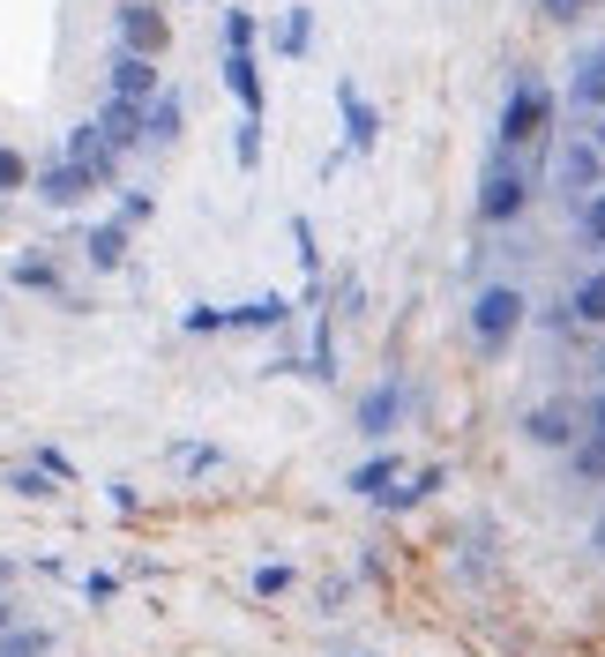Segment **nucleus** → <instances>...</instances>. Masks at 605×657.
<instances>
[{
  "instance_id": "f257e3e1",
  "label": "nucleus",
  "mask_w": 605,
  "mask_h": 657,
  "mask_svg": "<svg viewBox=\"0 0 605 657\" xmlns=\"http://www.w3.org/2000/svg\"><path fill=\"white\" fill-rule=\"evenodd\" d=\"M524 329V292L516 284H486L471 300V344L479 352H508V336Z\"/></svg>"
},
{
  "instance_id": "f03ea898",
  "label": "nucleus",
  "mask_w": 605,
  "mask_h": 657,
  "mask_svg": "<svg viewBox=\"0 0 605 657\" xmlns=\"http://www.w3.org/2000/svg\"><path fill=\"white\" fill-rule=\"evenodd\" d=\"M524 173H516V150H501L494 165H486V179H479V225H516L524 217Z\"/></svg>"
},
{
  "instance_id": "7ed1b4c3",
  "label": "nucleus",
  "mask_w": 605,
  "mask_h": 657,
  "mask_svg": "<svg viewBox=\"0 0 605 657\" xmlns=\"http://www.w3.org/2000/svg\"><path fill=\"white\" fill-rule=\"evenodd\" d=\"M98 135H105L120 157H127V150H150V105L113 98V90H105V98H98Z\"/></svg>"
},
{
  "instance_id": "20e7f679",
  "label": "nucleus",
  "mask_w": 605,
  "mask_h": 657,
  "mask_svg": "<svg viewBox=\"0 0 605 657\" xmlns=\"http://www.w3.org/2000/svg\"><path fill=\"white\" fill-rule=\"evenodd\" d=\"M546 112H554V98H546L538 82H516V98H508V112H501V150L538 143V135H546Z\"/></svg>"
},
{
  "instance_id": "39448f33",
  "label": "nucleus",
  "mask_w": 605,
  "mask_h": 657,
  "mask_svg": "<svg viewBox=\"0 0 605 657\" xmlns=\"http://www.w3.org/2000/svg\"><path fill=\"white\" fill-rule=\"evenodd\" d=\"M583 426H591V404H538V411H524V433L538 441V449H576Z\"/></svg>"
},
{
  "instance_id": "423d86ee",
  "label": "nucleus",
  "mask_w": 605,
  "mask_h": 657,
  "mask_svg": "<svg viewBox=\"0 0 605 657\" xmlns=\"http://www.w3.org/2000/svg\"><path fill=\"white\" fill-rule=\"evenodd\" d=\"M336 112H344V150H352V157H374V143H381V112L367 105V90H359L352 76L336 82Z\"/></svg>"
},
{
  "instance_id": "0eeeda50",
  "label": "nucleus",
  "mask_w": 605,
  "mask_h": 657,
  "mask_svg": "<svg viewBox=\"0 0 605 657\" xmlns=\"http://www.w3.org/2000/svg\"><path fill=\"white\" fill-rule=\"evenodd\" d=\"M105 90H113V98H135V105H150L157 98V52H113V60H105Z\"/></svg>"
},
{
  "instance_id": "6e6552de",
  "label": "nucleus",
  "mask_w": 605,
  "mask_h": 657,
  "mask_svg": "<svg viewBox=\"0 0 605 657\" xmlns=\"http://www.w3.org/2000/svg\"><path fill=\"white\" fill-rule=\"evenodd\" d=\"M120 46L127 52H165L173 46V23L157 16V0H120Z\"/></svg>"
},
{
  "instance_id": "1a4fd4ad",
  "label": "nucleus",
  "mask_w": 605,
  "mask_h": 657,
  "mask_svg": "<svg viewBox=\"0 0 605 657\" xmlns=\"http://www.w3.org/2000/svg\"><path fill=\"white\" fill-rule=\"evenodd\" d=\"M30 195H38V203H52V209H76L82 195H98V179L82 173L76 157H60L52 173H38V179H30Z\"/></svg>"
},
{
  "instance_id": "9d476101",
  "label": "nucleus",
  "mask_w": 605,
  "mask_h": 657,
  "mask_svg": "<svg viewBox=\"0 0 605 657\" xmlns=\"http://www.w3.org/2000/svg\"><path fill=\"white\" fill-rule=\"evenodd\" d=\"M68 157H76V165H82L90 179H98V187H120V150H113V143L98 135V120L68 135Z\"/></svg>"
},
{
  "instance_id": "9b49d317",
  "label": "nucleus",
  "mask_w": 605,
  "mask_h": 657,
  "mask_svg": "<svg viewBox=\"0 0 605 657\" xmlns=\"http://www.w3.org/2000/svg\"><path fill=\"white\" fill-rule=\"evenodd\" d=\"M225 90L240 98V120H270V98H262V68H254V52H225Z\"/></svg>"
},
{
  "instance_id": "f8f14e48",
  "label": "nucleus",
  "mask_w": 605,
  "mask_h": 657,
  "mask_svg": "<svg viewBox=\"0 0 605 657\" xmlns=\"http://www.w3.org/2000/svg\"><path fill=\"white\" fill-rule=\"evenodd\" d=\"M598 179H605V150L598 143H568V150H560V187H568V195H598Z\"/></svg>"
},
{
  "instance_id": "ddd939ff",
  "label": "nucleus",
  "mask_w": 605,
  "mask_h": 657,
  "mask_svg": "<svg viewBox=\"0 0 605 657\" xmlns=\"http://www.w3.org/2000/svg\"><path fill=\"white\" fill-rule=\"evenodd\" d=\"M82 254H90V269H127V217L82 225Z\"/></svg>"
},
{
  "instance_id": "4468645a",
  "label": "nucleus",
  "mask_w": 605,
  "mask_h": 657,
  "mask_svg": "<svg viewBox=\"0 0 605 657\" xmlns=\"http://www.w3.org/2000/svg\"><path fill=\"white\" fill-rule=\"evenodd\" d=\"M397 419H403V389H397V381H381L374 396L359 404V433H367V441H389V433H397Z\"/></svg>"
},
{
  "instance_id": "2eb2a0df",
  "label": "nucleus",
  "mask_w": 605,
  "mask_h": 657,
  "mask_svg": "<svg viewBox=\"0 0 605 657\" xmlns=\"http://www.w3.org/2000/svg\"><path fill=\"white\" fill-rule=\"evenodd\" d=\"M397 471H403L397 455H367V463H359V471H352V479H344V486H352L359 501H389V493H397V486H403Z\"/></svg>"
},
{
  "instance_id": "dca6fc26",
  "label": "nucleus",
  "mask_w": 605,
  "mask_h": 657,
  "mask_svg": "<svg viewBox=\"0 0 605 657\" xmlns=\"http://www.w3.org/2000/svg\"><path fill=\"white\" fill-rule=\"evenodd\" d=\"M179 127H187V105H179V90H157V98H150V150H173Z\"/></svg>"
},
{
  "instance_id": "f3484780",
  "label": "nucleus",
  "mask_w": 605,
  "mask_h": 657,
  "mask_svg": "<svg viewBox=\"0 0 605 657\" xmlns=\"http://www.w3.org/2000/svg\"><path fill=\"white\" fill-rule=\"evenodd\" d=\"M270 46H277V60H306V46H314V8H306V0L277 23V38H270Z\"/></svg>"
},
{
  "instance_id": "a211bd4d",
  "label": "nucleus",
  "mask_w": 605,
  "mask_h": 657,
  "mask_svg": "<svg viewBox=\"0 0 605 657\" xmlns=\"http://www.w3.org/2000/svg\"><path fill=\"white\" fill-rule=\"evenodd\" d=\"M568 98L583 105V112H605V52H583L576 82H568Z\"/></svg>"
},
{
  "instance_id": "6ab92c4d",
  "label": "nucleus",
  "mask_w": 605,
  "mask_h": 657,
  "mask_svg": "<svg viewBox=\"0 0 605 657\" xmlns=\"http://www.w3.org/2000/svg\"><path fill=\"white\" fill-rule=\"evenodd\" d=\"M568 322H583V329H598V322H605V269H591V277L576 284V300H568Z\"/></svg>"
},
{
  "instance_id": "aec40b11",
  "label": "nucleus",
  "mask_w": 605,
  "mask_h": 657,
  "mask_svg": "<svg viewBox=\"0 0 605 657\" xmlns=\"http://www.w3.org/2000/svg\"><path fill=\"white\" fill-rule=\"evenodd\" d=\"M16 284H23V292H60V262H52V254H23V262H16Z\"/></svg>"
},
{
  "instance_id": "412c9836",
  "label": "nucleus",
  "mask_w": 605,
  "mask_h": 657,
  "mask_svg": "<svg viewBox=\"0 0 605 657\" xmlns=\"http://www.w3.org/2000/svg\"><path fill=\"white\" fill-rule=\"evenodd\" d=\"M284 314H292V306H284L277 292H270V300H247V306H232V329H277Z\"/></svg>"
},
{
  "instance_id": "4be33fe9",
  "label": "nucleus",
  "mask_w": 605,
  "mask_h": 657,
  "mask_svg": "<svg viewBox=\"0 0 605 657\" xmlns=\"http://www.w3.org/2000/svg\"><path fill=\"white\" fill-rule=\"evenodd\" d=\"M568 471H576V479H591V486H605V433H591V441H576V449H568Z\"/></svg>"
},
{
  "instance_id": "5701e85b",
  "label": "nucleus",
  "mask_w": 605,
  "mask_h": 657,
  "mask_svg": "<svg viewBox=\"0 0 605 657\" xmlns=\"http://www.w3.org/2000/svg\"><path fill=\"white\" fill-rule=\"evenodd\" d=\"M300 374H314V381H336V344H329V322L314 329V344H306V359H300Z\"/></svg>"
},
{
  "instance_id": "b1692460",
  "label": "nucleus",
  "mask_w": 605,
  "mask_h": 657,
  "mask_svg": "<svg viewBox=\"0 0 605 657\" xmlns=\"http://www.w3.org/2000/svg\"><path fill=\"white\" fill-rule=\"evenodd\" d=\"M173 463H187L195 479H209V471L225 463V449H209V441H179V449H173Z\"/></svg>"
},
{
  "instance_id": "393cba45",
  "label": "nucleus",
  "mask_w": 605,
  "mask_h": 657,
  "mask_svg": "<svg viewBox=\"0 0 605 657\" xmlns=\"http://www.w3.org/2000/svg\"><path fill=\"white\" fill-rule=\"evenodd\" d=\"M8 486H16L23 501H46V493H52L60 479H52V471H38V463H16V471H8Z\"/></svg>"
},
{
  "instance_id": "a878e982",
  "label": "nucleus",
  "mask_w": 605,
  "mask_h": 657,
  "mask_svg": "<svg viewBox=\"0 0 605 657\" xmlns=\"http://www.w3.org/2000/svg\"><path fill=\"white\" fill-rule=\"evenodd\" d=\"M0 650H8V657H46L52 635L46 628H8V635H0Z\"/></svg>"
},
{
  "instance_id": "bb28decb",
  "label": "nucleus",
  "mask_w": 605,
  "mask_h": 657,
  "mask_svg": "<svg viewBox=\"0 0 605 657\" xmlns=\"http://www.w3.org/2000/svg\"><path fill=\"white\" fill-rule=\"evenodd\" d=\"M179 329H187V336H217V329H232V314H225V306H187Z\"/></svg>"
},
{
  "instance_id": "cd10ccee",
  "label": "nucleus",
  "mask_w": 605,
  "mask_h": 657,
  "mask_svg": "<svg viewBox=\"0 0 605 657\" xmlns=\"http://www.w3.org/2000/svg\"><path fill=\"white\" fill-rule=\"evenodd\" d=\"M576 225H583L591 247H605V195H583V203H576Z\"/></svg>"
},
{
  "instance_id": "c85d7f7f",
  "label": "nucleus",
  "mask_w": 605,
  "mask_h": 657,
  "mask_svg": "<svg viewBox=\"0 0 605 657\" xmlns=\"http://www.w3.org/2000/svg\"><path fill=\"white\" fill-rule=\"evenodd\" d=\"M292 247H300L306 277H322V247H314V225H306V217H292Z\"/></svg>"
},
{
  "instance_id": "c756f323",
  "label": "nucleus",
  "mask_w": 605,
  "mask_h": 657,
  "mask_svg": "<svg viewBox=\"0 0 605 657\" xmlns=\"http://www.w3.org/2000/svg\"><path fill=\"white\" fill-rule=\"evenodd\" d=\"M232 150H240V173H254V165H262V120H240V143H232Z\"/></svg>"
},
{
  "instance_id": "7c9ffc66",
  "label": "nucleus",
  "mask_w": 605,
  "mask_h": 657,
  "mask_svg": "<svg viewBox=\"0 0 605 657\" xmlns=\"http://www.w3.org/2000/svg\"><path fill=\"white\" fill-rule=\"evenodd\" d=\"M30 179H38V173H30L23 157H16V150H0V195H16V187H30Z\"/></svg>"
},
{
  "instance_id": "2f4dec72",
  "label": "nucleus",
  "mask_w": 605,
  "mask_h": 657,
  "mask_svg": "<svg viewBox=\"0 0 605 657\" xmlns=\"http://www.w3.org/2000/svg\"><path fill=\"white\" fill-rule=\"evenodd\" d=\"M225 52H254V16H240V8L225 16Z\"/></svg>"
},
{
  "instance_id": "473e14b6",
  "label": "nucleus",
  "mask_w": 605,
  "mask_h": 657,
  "mask_svg": "<svg viewBox=\"0 0 605 657\" xmlns=\"http://www.w3.org/2000/svg\"><path fill=\"white\" fill-rule=\"evenodd\" d=\"M254 590H262V598H277V590H292V568H284V560H270V568H254Z\"/></svg>"
},
{
  "instance_id": "72a5a7b5",
  "label": "nucleus",
  "mask_w": 605,
  "mask_h": 657,
  "mask_svg": "<svg viewBox=\"0 0 605 657\" xmlns=\"http://www.w3.org/2000/svg\"><path fill=\"white\" fill-rule=\"evenodd\" d=\"M120 217H127V225H143V217H157V195H143V187H127V195H120Z\"/></svg>"
},
{
  "instance_id": "f704fd0d",
  "label": "nucleus",
  "mask_w": 605,
  "mask_h": 657,
  "mask_svg": "<svg viewBox=\"0 0 605 657\" xmlns=\"http://www.w3.org/2000/svg\"><path fill=\"white\" fill-rule=\"evenodd\" d=\"M30 463H38V471H52V479H60V486L76 479V463H68V455H60V449H30Z\"/></svg>"
},
{
  "instance_id": "c9c22d12",
  "label": "nucleus",
  "mask_w": 605,
  "mask_h": 657,
  "mask_svg": "<svg viewBox=\"0 0 605 657\" xmlns=\"http://www.w3.org/2000/svg\"><path fill=\"white\" fill-rule=\"evenodd\" d=\"M113 590H120V582L105 576V568H90V576H82V598H90V606H105V598H113Z\"/></svg>"
},
{
  "instance_id": "e433bc0d",
  "label": "nucleus",
  "mask_w": 605,
  "mask_h": 657,
  "mask_svg": "<svg viewBox=\"0 0 605 657\" xmlns=\"http://www.w3.org/2000/svg\"><path fill=\"white\" fill-rule=\"evenodd\" d=\"M591 433H605V396H591Z\"/></svg>"
},
{
  "instance_id": "4c0bfd02",
  "label": "nucleus",
  "mask_w": 605,
  "mask_h": 657,
  "mask_svg": "<svg viewBox=\"0 0 605 657\" xmlns=\"http://www.w3.org/2000/svg\"><path fill=\"white\" fill-rule=\"evenodd\" d=\"M546 8H554V16H576V8H591V0H546Z\"/></svg>"
},
{
  "instance_id": "58836bf2",
  "label": "nucleus",
  "mask_w": 605,
  "mask_h": 657,
  "mask_svg": "<svg viewBox=\"0 0 605 657\" xmlns=\"http://www.w3.org/2000/svg\"><path fill=\"white\" fill-rule=\"evenodd\" d=\"M8 628H16V612H8V598H0V635H8Z\"/></svg>"
},
{
  "instance_id": "ea45409f",
  "label": "nucleus",
  "mask_w": 605,
  "mask_h": 657,
  "mask_svg": "<svg viewBox=\"0 0 605 657\" xmlns=\"http://www.w3.org/2000/svg\"><path fill=\"white\" fill-rule=\"evenodd\" d=\"M0 582H16V560H0Z\"/></svg>"
},
{
  "instance_id": "a19ab883",
  "label": "nucleus",
  "mask_w": 605,
  "mask_h": 657,
  "mask_svg": "<svg viewBox=\"0 0 605 657\" xmlns=\"http://www.w3.org/2000/svg\"><path fill=\"white\" fill-rule=\"evenodd\" d=\"M598 553H605V516H598Z\"/></svg>"
},
{
  "instance_id": "79ce46f5",
  "label": "nucleus",
  "mask_w": 605,
  "mask_h": 657,
  "mask_svg": "<svg viewBox=\"0 0 605 657\" xmlns=\"http://www.w3.org/2000/svg\"><path fill=\"white\" fill-rule=\"evenodd\" d=\"M598 150H605V112H598Z\"/></svg>"
},
{
  "instance_id": "37998d69",
  "label": "nucleus",
  "mask_w": 605,
  "mask_h": 657,
  "mask_svg": "<svg viewBox=\"0 0 605 657\" xmlns=\"http://www.w3.org/2000/svg\"><path fill=\"white\" fill-rule=\"evenodd\" d=\"M598 374H605V359H598Z\"/></svg>"
},
{
  "instance_id": "c03bdc74",
  "label": "nucleus",
  "mask_w": 605,
  "mask_h": 657,
  "mask_svg": "<svg viewBox=\"0 0 605 657\" xmlns=\"http://www.w3.org/2000/svg\"><path fill=\"white\" fill-rule=\"evenodd\" d=\"M0 657H8V650H0Z\"/></svg>"
}]
</instances>
